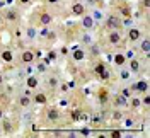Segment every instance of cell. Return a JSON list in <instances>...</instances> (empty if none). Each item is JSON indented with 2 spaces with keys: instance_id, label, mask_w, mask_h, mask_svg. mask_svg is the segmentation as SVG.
<instances>
[{
  "instance_id": "cell-1",
  "label": "cell",
  "mask_w": 150,
  "mask_h": 138,
  "mask_svg": "<svg viewBox=\"0 0 150 138\" xmlns=\"http://www.w3.org/2000/svg\"><path fill=\"white\" fill-rule=\"evenodd\" d=\"M108 41H109V45L116 46L121 43V33L118 31V29H111L109 31V34H108Z\"/></svg>"
},
{
  "instance_id": "cell-2",
  "label": "cell",
  "mask_w": 150,
  "mask_h": 138,
  "mask_svg": "<svg viewBox=\"0 0 150 138\" xmlns=\"http://www.w3.org/2000/svg\"><path fill=\"white\" fill-rule=\"evenodd\" d=\"M21 60H22V63L31 65L34 60H36V53H34V51H31V50H24V51H22V55H21Z\"/></svg>"
},
{
  "instance_id": "cell-3",
  "label": "cell",
  "mask_w": 150,
  "mask_h": 138,
  "mask_svg": "<svg viewBox=\"0 0 150 138\" xmlns=\"http://www.w3.org/2000/svg\"><path fill=\"white\" fill-rule=\"evenodd\" d=\"M46 120L50 121V123H55V121L60 120V111H58V108H48L46 111Z\"/></svg>"
},
{
  "instance_id": "cell-4",
  "label": "cell",
  "mask_w": 150,
  "mask_h": 138,
  "mask_svg": "<svg viewBox=\"0 0 150 138\" xmlns=\"http://www.w3.org/2000/svg\"><path fill=\"white\" fill-rule=\"evenodd\" d=\"M106 26L109 28V31H111V29H120L121 28V21H120L118 16H109L108 21H106Z\"/></svg>"
},
{
  "instance_id": "cell-5",
  "label": "cell",
  "mask_w": 150,
  "mask_h": 138,
  "mask_svg": "<svg viewBox=\"0 0 150 138\" xmlns=\"http://www.w3.org/2000/svg\"><path fill=\"white\" fill-rule=\"evenodd\" d=\"M128 39L133 43H138L142 39V31L138 28H130L128 29Z\"/></svg>"
},
{
  "instance_id": "cell-6",
  "label": "cell",
  "mask_w": 150,
  "mask_h": 138,
  "mask_svg": "<svg viewBox=\"0 0 150 138\" xmlns=\"http://www.w3.org/2000/svg\"><path fill=\"white\" fill-rule=\"evenodd\" d=\"M131 89L135 92H138V94H145V92H149V82L147 80H138Z\"/></svg>"
},
{
  "instance_id": "cell-7",
  "label": "cell",
  "mask_w": 150,
  "mask_h": 138,
  "mask_svg": "<svg viewBox=\"0 0 150 138\" xmlns=\"http://www.w3.org/2000/svg\"><path fill=\"white\" fill-rule=\"evenodd\" d=\"M80 17H82V28L84 29H92L94 26H96V21L92 19V16H89V14H82Z\"/></svg>"
},
{
  "instance_id": "cell-8",
  "label": "cell",
  "mask_w": 150,
  "mask_h": 138,
  "mask_svg": "<svg viewBox=\"0 0 150 138\" xmlns=\"http://www.w3.org/2000/svg\"><path fill=\"white\" fill-rule=\"evenodd\" d=\"M0 60L5 62V63H12L14 62V53L10 50H4V51H0Z\"/></svg>"
},
{
  "instance_id": "cell-9",
  "label": "cell",
  "mask_w": 150,
  "mask_h": 138,
  "mask_svg": "<svg viewBox=\"0 0 150 138\" xmlns=\"http://www.w3.org/2000/svg\"><path fill=\"white\" fill-rule=\"evenodd\" d=\"M84 12H85L84 4H80V2H75L74 5H72V14H74V16H77V17H80V16H82Z\"/></svg>"
},
{
  "instance_id": "cell-10",
  "label": "cell",
  "mask_w": 150,
  "mask_h": 138,
  "mask_svg": "<svg viewBox=\"0 0 150 138\" xmlns=\"http://www.w3.org/2000/svg\"><path fill=\"white\" fill-rule=\"evenodd\" d=\"M140 68H142L140 60H138V58H131V62H130V72L131 74H138Z\"/></svg>"
},
{
  "instance_id": "cell-11",
  "label": "cell",
  "mask_w": 150,
  "mask_h": 138,
  "mask_svg": "<svg viewBox=\"0 0 150 138\" xmlns=\"http://www.w3.org/2000/svg\"><path fill=\"white\" fill-rule=\"evenodd\" d=\"M51 21H53V17H51L50 12H43V14L39 16V22H41V26H50Z\"/></svg>"
},
{
  "instance_id": "cell-12",
  "label": "cell",
  "mask_w": 150,
  "mask_h": 138,
  "mask_svg": "<svg viewBox=\"0 0 150 138\" xmlns=\"http://www.w3.org/2000/svg\"><path fill=\"white\" fill-rule=\"evenodd\" d=\"M34 102L36 104H39V106H45L48 102V97L45 92H38V94H34Z\"/></svg>"
},
{
  "instance_id": "cell-13",
  "label": "cell",
  "mask_w": 150,
  "mask_h": 138,
  "mask_svg": "<svg viewBox=\"0 0 150 138\" xmlns=\"http://www.w3.org/2000/svg\"><path fill=\"white\" fill-rule=\"evenodd\" d=\"M112 62H114L116 67H123V65L126 63V56H125V53H116L114 58H112Z\"/></svg>"
},
{
  "instance_id": "cell-14",
  "label": "cell",
  "mask_w": 150,
  "mask_h": 138,
  "mask_svg": "<svg viewBox=\"0 0 150 138\" xmlns=\"http://www.w3.org/2000/svg\"><path fill=\"white\" fill-rule=\"evenodd\" d=\"M38 85H39V80H38L34 75H29L28 79H26V87L28 89H36Z\"/></svg>"
},
{
  "instance_id": "cell-15",
  "label": "cell",
  "mask_w": 150,
  "mask_h": 138,
  "mask_svg": "<svg viewBox=\"0 0 150 138\" xmlns=\"http://www.w3.org/2000/svg\"><path fill=\"white\" fill-rule=\"evenodd\" d=\"M72 58H74L75 62H84L85 60V51L84 50H80V48H77L74 53H72Z\"/></svg>"
},
{
  "instance_id": "cell-16",
  "label": "cell",
  "mask_w": 150,
  "mask_h": 138,
  "mask_svg": "<svg viewBox=\"0 0 150 138\" xmlns=\"http://www.w3.org/2000/svg\"><path fill=\"white\" fill-rule=\"evenodd\" d=\"M31 96H26V94H22L21 97H19V106L21 108H29L31 106Z\"/></svg>"
},
{
  "instance_id": "cell-17",
  "label": "cell",
  "mask_w": 150,
  "mask_h": 138,
  "mask_svg": "<svg viewBox=\"0 0 150 138\" xmlns=\"http://www.w3.org/2000/svg\"><path fill=\"white\" fill-rule=\"evenodd\" d=\"M4 16H5V19H7V21H10V22H16V21L19 19L17 12H16V10H12V9L5 10V14H4Z\"/></svg>"
},
{
  "instance_id": "cell-18",
  "label": "cell",
  "mask_w": 150,
  "mask_h": 138,
  "mask_svg": "<svg viewBox=\"0 0 150 138\" xmlns=\"http://www.w3.org/2000/svg\"><path fill=\"white\" fill-rule=\"evenodd\" d=\"M114 104H116L118 108H123V106H126V104H128V101H126V97H125L123 94H118V96H116V99H114Z\"/></svg>"
},
{
  "instance_id": "cell-19",
  "label": "cell",
  "mask_w": 150,
  "mask_h": 138,
  "mask_svg": "<svg viewBox=\"0 0 150 138\" xmlns=\"http://www.w3.org/2000/svg\"><path fill=\"white\" fill-rule=\"evenodd\" d=\"M140 48H142V51H143L145 55H149V53H150V41L147 39V38H143V39H142Z\"/></svg>"
},
{
  "instance_id": "cell-20",
  "label": "cell",
  "mask_w": 150,
  "mask_h": 138,
  "mask_svg": "<svg viewBox=\"0 0 150 138\" xmlns=\"http://www.w3.org/2000/svg\"><path fill=\"white\" fill-rule=\"evenodd\" d=\"M130 106L133 108V109H138V108L142 106V99H140V97H133L131 102H130Z\"/></svg>"
},
{
  "instance_id": "cell-21",
  "label": "cell",
  "mask_w": 150,
  "mask_h": 138,
  "mask_svg": "<svg viewBox=\"0 0 150 138\" xmlns=\"http://www.w3.org/2000/svg\"><path fill=\"white\" fill-rule=\"evenodd\" d=\"M48 84H50L51 87H56V85H58V79H56V77H50V79H48Z\"/></svg>"
},
{
  "instance_id": "cell-22",
  "label": "cell",
  "mask_w": 150,
  "mask_h": 138,
  "mask_svg": "<svg viewBox=\"0 0 150 138\" xmlns=\"http://www.w3.org/2000/svg\"><path fill=\"white\" fill-rule=\"evenodd\" d=\"M34 36H36L34 28H28V38H29V39H34Z\"/></svg>"
},
{
  "instance_id": "cell-23",
  "label": "cell",
  "mask_w": 150,
  "mask_h": 138,
  "mask_svg": "<svg viewBox=\"0 0 150 138\" xmlns=\"http://www.w3.org/2000/svg\"><path fill=\"white\" fill-rule=\"evenodd\" d=\"M101 17H103V14H101V10H94V14H92V19H94V21H99Z\"/></svg>"
},
{
  "instance_id": "cell-24",
  "label": "cell",
  "mask_w": 150,
  "mask_h": 138,
  "mask_svg": "<svg viewBox=\"0 0 150 138\" xmlns=\"http://www.w3.org/2000/svg\"><path fill=\"white\" fill-rule=\"evenodd\" d=\"M130 74H131L130 70H121V74H120V75H121V79H123V80H126V79L130 77Z\"/></svg>"
},
{
  "instance_id": "cell-25",
  "label": "cell",
  "mask_w": 150,
  "mask_h": 138,
  "mask_svg": "<svg viewBox=\"0 0 150 138\" xmlns=\"http://www.w3.org/2000/svg\"><path fill=\"white\" fill-rule=\"evenodd\" d=\"M142 104H145V106H149V104H150V96H149V92H145V97H143Z\"/></svg>"
},
{
  "instance_id": "cell-26",
  "label": "cell",
  "mask_w": 150,
  "mask_h": 138,
  "mask_svg": "<svg viewBox=\"0 0 150 138\" xmlns=\"http://www.w3.org/2000/svg\"><path fill=\"white\" fill-rule=\"evenodd\" d=\"M104 70H106V68H104V65H103V63H99L97 67H96V74H103Z\"/></svg>"
},
{
  "instance_id": "cell-27",
  "label": "cell",
  "mask_w": 150,
  "mask_h": 138,
  "mask_svg": "<svg viewBox=\"0 0 150 138\" xmlns=\"http://www.w3.org/2000/svg\"><path fill=\"white\" fill-rule=\"evenodd\" d=\"M125 56H126V58H135V51H133V50H128V51H126V53H125Z\"/></svg>"
},
{
  "instance_id": "cell-28",
  "label": "cell",
  "mask_w": 150,
  "mask_h": 138,
  "mask_svg": "<svg viewBox=\"0 0 150 138\" xmlns=\"http://www.w3.org/2000/svg\"><path fill=\"white\" fill-rule=\"evenodd\" d=\"M82 41H84L85 45H91V43H92V38H91V36H87V34H85V36L82 38Z\"/></svg>"
},
{
  "instance_id": "cell-29",
  "label": "cell",
  "mask_w": 150,
  "mask_h": 138,
  "mask_svg": "<svg viewBox=\"0 0 150 138\" xmlns=\"http://www.w3.org/2000/svg\"><path fill=\"white\" fill-rule=\"evenodd\" d=\"M4 128H5V131H10V123L7 120L4 121Z\"/></svg>"
},
{
  "instance_id": "cell-30",
  "label": "cell",
  "mask_w": 150,
  "mask_h": 138,
  "mask_svg": "<svg viewBox=\"0 0 150 138\" xmlns=\"http://www.w3.org/2000/svg\"><path fill=\"white\" fill-rule=\"evenodd\" d=\"M121 14L125 16V17H130V10L128 9H121Z\"/></svg>"
},
{
  "instance_id": "cell-31",
  "label": "cell",
  "mask_w": 150,
  "mask_h": 138,
  "mask_svg": "<svg viewBox=\"0 0 150 138\" xmlns=\"http://www.w3.org/2000/svg\"><path fill=\"white\" fill-rule=\"evenodd\" d=\"M38 70H39V72H46V67H45L43 63H39L38 65Z\"/></svg>"
},
{
  "instance_id": "cell-32",
  "label": "cell",
  "mask_w": 150,
  "mask_h": 138,
  "mask_svg": "<svg viewBox=\"0 0 150 138\" xmlns=\"http://www.w3.org/2000/svg\"><path fill=\"white\" fill-rule=\"evenodd\" d=\"M72 120H74V121H79V111H74V114H72Z\"/></svg>"
},
{
  "instance_id": "cell-33",
  "label": "cell",
  "mask_w": 150,
  "mask_h": 138,
  "mask_svg": "<svg viewBox=\"0 0 150 138\" xmlns=\"http://www.w3.org/2000/svg\"><path fill=\"white\" fill-rule=\"evenodd\" d=\"M92 55H99V48L97 46H92Z\"/></svg>"
},
{
  "instance_id": "cell-34",
  "label": "cell",
  "mask_w": 150,
  "mask_h": 138,
  "mask_svg": "<svg viewBox=\"0 0 150 138\" xmlns=\"http://www.w3.org/2000/svg\"><path fill=\"white\" fill-rule=\"evenodd\" d=\"M46 34H48V26H45L43 31H41V36H46Z\"/></svg>"
},
{
  "instance_id": "cell-35",
  "label": "cell",
  "mask_w": 150,
  "mask_h": 138,
  "mask_svg": "<svg viewBox=\"0 0 150 138\" xmlns=\"http://www.w3.org/2000/svg\"><path fill=\"white\" fill-rule=\"evenodd\" d=\"M19 2H21L22 5H28V4H31V0H19Z\"/></svg>"
},
{
  "instance_id": "cell-36",
  "label": "cell",
  "mask_w": 150,
  "mask_h": 138,
  "mask_svg": "<svg viewBox=\"0 0 150 138\" xmlns=\"http://www.w3.org/2000/svg\"><path fill=\"white\" fill-rule=\"evenodd\" d=\"M99 97H101V101H106V99H108V97H106V94H104V92H101V96H99Z\"/></svg>"
},
{
  "instance_id": "cell-37",
  "label": "cell",
  "mask_w": 150,
  "mask_h": 138,
  "mask_svg": "<svg viewBox=\"0 0 150 138\" xmlns=\"http://www.w3.org/2000/svg\"><path fill=\"white\" fill-rule=\"evenodd\" d=\"M22 94H26V96H31V94H33V92H31V89H26V91L22 92Z\"/></svg>"
},
{
  "instance_id": "cell-38",
  "label": "cell",
  "mask_w": 150,
  "mask_h": 138,
  "mask_svg": "<svg viewBox=\"0 0 150 138\" xmlns=\"http://www.w3.org/2000/svg\"><path fill=\"white\" fill-rule=\"evenodd\" d=\"M143 7H145V9H149V0H143Z\"/></svg>"
},
{
  "instance_id": "cell-39",
  "label": "cell",
  "mask_w": 150,
  "mask_h": 138,
  "mask_svg": "<svg viewBox=\"0 0 150 138\" xmlns=\"http://www.w3.org/2000/svg\"><path fill=\"white\" fill-rule=\"evenodd\" d=\"M92 121H94V123H99V121H101V118H99V116H96V118H92Z\"/></svg>"
},
{
  "instance_id": "cell-40",
  "label": "cell",
  "mask_w": 150,
  "mask_h": 138,
  "mask_svg": "<svg viewBox=\"0 0 150 138\" xmlns=\"http://www.w3.org/2000/svg\"><path fill=\"white\" fill-rule=\"evenodd\" d=\"M48 4H58V0H46Z\"/></svg>"
},
{
  "instance_id": "cell-41",
  "label": "cell",
  "mask_w": 150,
  "mask_h": 138,
  "mask_svg": "<svg viewBox=\"0 0 150 138\" xmlns=\"http://www.w3.org/2000/svg\"><path fill=\"white\" fill-rule=\"evenodd\" d=\"M0 120H4V111H2V108H0Z\"/></svg>"
},
{
  "instance_id": "cell-42",
  "label": "cell",
  "mask_w": 150,
  "mask_h": 138,
  "mask_svg": "<svg viewBox=\"0 0 150 138\" xmlns=\"http://www.w3.org/2000/svg\"><path fill=\"white\" fill-rule=\"evenodd\" d=\"M2 84H4V75L0 74V85H2Z\"/></svg>"
},
{
  "instance_id": "cell-43",
  "label": "cell",
  "mask_w": 150,
  "mask_h": 138,
  "mask_svg": "<svg viewBox=\"0 0 150 138\" xmlns=\"http://www.w3.org/2000/svg\"><path fill=\"white\" fill-rule=\"evenodd\" d=\"M0 22H2V12H0Z\"/></svg>"
}]
</instances>
